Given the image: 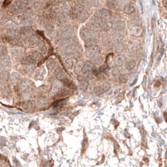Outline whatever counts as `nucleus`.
Wrapping results in <instances>:
<instances>
[{"mask_svg": "<svg viewBox=\"0 0 167 167\" xmlns=\"http://www.w3.org/2000/svg\"><path fill=\"white\" fill-rule=\"evenodd\" d=\"M80 35L86 43H88V46H89L95 45L96 42L99 37V32L94 29L82 28L80 31Z\"/></svg>", "mask_w": 167, "mask_h": 167, "instance_id": "nucleus-1", "label": "nucleus"}, {"mask_svg": "<svg viewBox=\"0 0 167 167\" xmlns=\"http://www.w3.org/2000/svg\"><path fill=\"white\" fill-rule=\"evenodd\" d=\"M71 14L74 18L79 22H84L89 17V13L84 7L78 5L71 10Z\"/></svg>", "mask_w": 167, "mask_h": 167, "instance_id": "nucleus-2", "label": "nucleus"}, {"mask_svg": "<svg viewBox=\"0 0 167 167\" xmlns=\"http://www.w3.org/2000/svg\"><path fill=\"white\" fill-rule=\"evenodd\" d=\"M91 25L94 28L102 31H107L109 28L108 24L105 21L99 19H94L91 21Z\"/></svg>", "mask_w": 167, "mask_h": 167, "instance_id": "nucleus-3", "label": "nucleus"}, {"mask_svg": "<svg viewBox=\"0 0 167 167\" xmlns=\"http://www.w3.org/2000/svg\"><path fill=\"white\" fill-rule=\"evenodd\" d=\"M100 52H101V50H100L99 46L94 45L89 46L87 48L85 52V55L88 58L92 59L97 55L100 54Z\"/></svg>", "mask_w": 167, "mask_h": 167, "instance_id": "nucleus-4", "label": "nucleus"}, {"mask_svg": "<svg viewBox=\"0 0 167 167\" xmlns=\"http://www.w3.org/2000/svg\"><path fill=\"white\" fill-rule=\"evenodd\" d=\"M95 17L99 20H107L111 17V12L109 10L101 9L96 12Z\"/></svg>", "mask_w": 167, "mask_h": 167, "instance_id": "nucleus-5", "label": "nucleus"}, {"mask_svg": "<svg viewBox=\"0 0 167 167\" xmlns=\"http://www.w3.org/2000/svg\"><path fill=\"white\" fill-rule=\"evenodd\" d=\"M72 94V92L70 90L65 89H60V91L57 92V94L56 95L57 98H63L65 97H67L69 96Z\"/></svg>", "mask_w": 167, "mask_h": 167, "instance_id": "nucleus-6", "label": "nucleus"}, {"mask_svg": "<svg viewBox=\"0 0 167 167\" xmlns=\"http://www.w3.org/2000/svg\"><path fill=\"white\" fill-rule=\"evenodd\" d=\"M125 28H126V24L124 21H119L113 24V28L117 31L124 30Z\"/></svg>", "mask_w": 167, "mask_h": 167, "instance_id": "nucleus-7", "label": "nucleus"}, {"mask_svg": "<svg viewBox=\"0 0 167 167\" xmlns=\"http://www.w3.org/2000/svg\"><path fill=\"white\" fill-rule=\"evenodd\" d=\"M126 61V57L123 55H119L116 56L114 60V63L116 66H121L123 65Z\"/></svg>", "mask_w": 167, "mask_h": 167, "instance_id": "nucleus-8", "label": "nucleus"}, {"mask_svg": "<svg viewBox=\"0 0 167 167\" xmlns=\"http://www.w3.org/2000/svg\"><path fill=\"white\" fill-rule=\"evenodd\" d=\"M94 67V64L91 62H86L84 63L83 67H82V72L84 74H88L89 72Z\"/></svg>", "mask_w": 167, "mask_h": 167, "instance_id": "nucleus-9", "label": "nucleus"}, {"mask_svg": "<svg viewBox=\"0 0 167 167\" xmlns=\"http://www.w3.org/2000/svg\"><path fill=\"white\" fill-rule=\"evenodd\" d=\"M55 73L57 78L59 80L63 81V80H64L67 78V77L66 73H65L64 71H63L62 69H60V68H58V69H57L55 72Z\"/></svg>", "mask_w": 167, "mask_h": 167, "instance_id": "nucleus-10", "label": "nucleus"}, {"mask_svg": "<svg viewBox=\"0 0 167 167\" xmlns=\"http://www.w3.org/2000/svg\"><path fill=\"white\" fill-rule=\"evenodd\" d=\"M131 34L133 35L134 37H140L141 36V35L143 34V29L141 28L140 27H138V26H135V27H133V28L131 30Z\"/></svg>", "mask_w": 167, "mask_h": 167, "instance_id": "nucleus-11", "label": "nucleus"}, {"mask_svg": "<svg viewBox=\"0 0 167 167\" xmlns=\"http://www.w3.org/2000/svg\"><path fill=\"white\" fill-rule=\"evenodd\" d=\"M91 59H92V62H91L94 65H101L104 62V56L101 55V54H98L96 56L94 57Z\"/></svg>", "mask_w": 167, "mask_h": 167, "instance_id": "nucleus-12", "label": "nucleus"}, {"mask_svg": "<svg viewBox=\"0 0 167 167\" xmlns=\"http://www.w3.org/2000/svg\"><path fill=\"white\" fill-rule=\"evenodd\" d=\"M62 82H63V85H64L65 87H67L68 89H72V90L76 89L77 88H76V85H75V84L71 80L68 79V78L63 80Z\"/></svg>", "mask_w": 167, "mask_h": 167, "instance_id": "nucleus-13", "label": "nucleus"}, {"mask_svg": "<svg viewBox=\"0 0 167 167\" xmlns=\"http://www.w3.org/2000/svg\"><path fill=\"white\" fill-rule=\"evenodd\" d=\"M134 6L131 3L126 4L124 7V12L127 14H130L133 13L134 11Z\"/></svg>", "mask_w": 167, "mask_h": 167, "instance_id": "nucleus-14", "label": "nucleus"}, {"mask_svg": "<svg viewBox=\"0 0 167 167\" xmlns=\"http://www.w3.org/2000/svg\"><path fill=\"white\" fill-rule=\"evenodd\" d=\"M135 66H136V62L133 60L127 61L124 63V67L128 70H131L134 69Z\"/></svg>", "mask_w": 167, "mask_h": 167, "instance_id": "nucleus-15", "label": "nucleus"}, {"mask_svg": "<svg viewBox=\"0 0 167 167\" xmlns=\"http://www.w3.org/2000/svg\"><path fill=\"white\" fill-rule=\"evenodd\" d=\"M61 86H60V83L59 82V81H55L53 82V83L52 84V91L53 92H58L60 90Z\"/></svg>", "mask_w": 167, "mask_h": 167, "instance_id": "nucleus-16", "label": "nucleus"}, {"mask_svg": "<svg viewBox=\"0 0 167 167\" xmlns=\"http://www.w3.org/2000/svg\"><path fill=\"white\" fill-rule=\"evenodd\" d=\"M83 65H84V63L83 62H82V61H79V62L75 64V67H74V72L75 74H79L80 72H82Z\"/></svg>", "mask_w": 167, "mask_h": 167, "instance_id": "nucleus-17", "label": "nucleus"}, {"mask_svg": "<svg viewBox=\"0 0 167 167\" xmlns=\"http://www.w3.org/2000/svg\"><path fill=\"white\" fill-rule=\"evenodd\" d=\"M67 20V17L65 16V14L63 13H61L59 15L57 18V23H59V25H62L64 23L66 22Z\"/></svg>", "mask_w": 167, "mask_h": 167, "instance_id": "nucleus-18", "label": "nucleus"}, {"mask_svg": "<svg viewBox=\"0 0 167 167\" xmlns=\"http://www.w3.org/2000/svg\"><path fill=\"white\" fill-rule=\"evenodd\" d=\"M79 85L82 91H86L88 88L89 83L85 79H82V81H80Z\"/></svg>", "mask_w": 167, "mask_h": 167, "instance_id": "nucleus-19", "label": "nucleus"}, {"mask_svg": "<svg viewBox=\"0 0 167 167\" xmlns=\"http://www.w3.org/2000/svg\"><path fill=\"white\" fill-rule=\"evenodd\" d=\"M74 65V60L72 59H67L65 61V65L67 69H72Z\"/></svg>", "mask_w": 167, "mask_h": 167, "instance_id": "nucleus-20", "label": "nucleus"}, {"mask_svg": "<svg viewBox=\"0 0 167 167\" xmlns=\"http://www.w3.org/2000/svg\"><path fill=\"white\" fill-rule=\"evenodd\" d=\"M101 89H102L103 93L106 92L110 89V88H111V85H110V84L108 83V82H104V83H103L102 85H101Z\"/></svg>", "mask_w": 167, "mask_h": 167, "instance_id": "nucleus-21", "label": "nucleus"}, {"mask_svg": "<svg viewBox=\"0 0 167 167\" xmlns=\"http://www.w3.org/2000/svg\"><path fill=\"white\" fill-rule=\"evenodd\" d=\"M46 65H47V67L49 69V70H51L54 69V67L55 65V61L53 59H50V60L47 62Z\"/></svg>", "mask_w": 167, "mask_h": 167, "instance_id": "nucleus-22", "label": "nucleus"}, {"mask_svg": "<svg viewBox=\"0 0 167 167\" xmlns=\"http://www.w3.org/2000/svg\"><path fill=\"white\" fill-rule=\"evenodd\" d=\"M48 103H49L48 102V101L45 98H42L41 99H40V101H39V105L42 107L46 106L48 104Z\"/></svg>", "mask_w": 167, "mask_h": 167, "instance_id": "nucleus-23", "label": "nucleus"}, {"mask_svg": "<svg viewBox=\"0 0 167 167\" xmlns=\"http://www.w3.org/2000/svg\"><path fill=\"white\" fill-rule=\"evenodd\" d=\"M128 80V77L126 75L122 74L120 76V81L122 83H126L127 82Z\"/></svg>", "mask_w": 167, "mask_h": 167, "instance_id": "nucleus-24", "label": "nucleus"}, {"mask_svg": "<svg viewBox=\"0 0 167 167\" xmlns=\"http://www.w3.org/2000/svg\"><path fill=\"white\" fill-rule=\"evenodd\" d=\"M63 104H64V101L61 100V101H56V102L53 104V106L55 107H62V106H63Z\"/></svg>", "mask_w": 167, "mask_h": 167, "instance_id": "nucleus-25", "label": "nucleus"}, {"mask_svg": "<svg viewBox=\"0 0 167 167\" xmlns=\"http://www.w3.org/2000/svg\"><path fill=\"white\" fill-rule=\"evenodd\" d=\"M94 93H95L96 94H97V95H99V94H101L103 93L102 89H101V86L96 87V88H94Z\"/></svg>", "mask_w": 167, "mask_h": 167, "instance_id": "nucleus-26", "label": "nucleus"}, {"mask_svg": "<svg viewBox=\"0 0 167 167\" xmlns=\"http://www.w3.org/2000/svg\"><path fill=\"white\" fill-rule=\"evenodd\" d=\"M114 40L116 41H118V40H121L122 38H123V36H121V34L120 33H119L118 31H117L114 35Z\"/></svg>", "mask_w": 167, "mask_h": 167, "instance_id": "nucleus-27", "label": "nucleus"}, {"mask_svg": "<svg viewBox=\"0 0 167 167\" xmlns=\"http://www.w3.org/2000/svg\"><path fill=\"white\" fill-rule=\"evenodd\" d=\"M123 49H124V46L122 44H117V46L116 47V52H120L123 51Z\"/></svg>", "mask_w": 167, "mask_h": 167, "instance_id": "nucleus-28", "label": "nucleus"}, {"mask_svg": "<svg viewBox=\"0 0 167 167\" xmlns=\"http://www.w3.org/2000/svg\"><path fill=\"white\" fill-rule=\"evenodd\" d=\"M163 3H165V5H164V6H165V8H166V3H167V1H163Z\"/></svg>", "mask_w": 167, "mask_h": 167, "instance_id": "nucleus-29", "label": "nucleus"}]
</instances>
